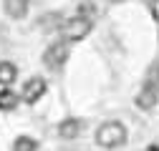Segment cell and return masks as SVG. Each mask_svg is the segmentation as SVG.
<instances>
[{
  "instance_id": "1",
  "label": "cell",
  "mask_w": 159,
  "mask_h": 151,
  "mask_svg": "<svg viewBox=\"0 0 159 151\" xmlns=\"http://www.w3.org/2000/svg\"><path fill=\"white\" fill-rule=\"evenodd\" d=\"M124 141H126V128H124V123H119V121H106L96 131V144L104 146V149H116V146H121Z\"/></svg>"
},
{
  "instance_id": "2",
  "label": "cell",
  "mask_w": 159,
  "mask_h": 151,
  "mask_svg": "<svg viewBox=\"0 0 159 151\" xmlns=\"http://www.w3.org/2000/svg\"><path fill=\"white\" fill-rule=\"evenodd\" d=\"M61 33H63V41H68V43L84 41V38L91 33V18H84V15L71 18V20H66L61 25Z\"/></svg>"
},
{
  "instance_id": "3",
  "label": "cell",
  "mask_w": 159,
  "mask_h": 151,
  "mask_svg": "<svg viewBox=\"0 0 159 151\" xmlns=\"http://www.w3.org/2000/svg\"><path fill=\"white\" fill-rule=\"evenodd\" d=\"M68 61V45L63 41H58L53 43L46 53H43V63L51 68V71H58V68H63V63Z\"/></svg>"
},
{
  "instance_id": "4",
  "label": "cell",
  "mask_w": 159,
  "mask_h": 151,
  "mask_svg": "<svg viewBox=\"0 0 159 151\" xmlns=\"http://www.w3.org/2000/svg\"><path fill=\"white\" fill-rule=\"evenodd\" d=\"M46 88H48V83L41 78V76H35V78H28L25 86H23V96H20V98H23L25 103H35L38 98H43Z\"/></svg>"
},
{
  "instance_id": "5",
  "label": "cell",
  "mask_w": 159,
  "mask_h": 151,
  "mask_svg": "<svg viewBox=\"0 0 159 151\" xmlns=\"http://www.w3.org/2000/svg\"><path fill=\"white\" fill-rule=\"evenodd\" d=\"M84 131V121L81 119H66L58 123V136L61 139H76Z\"/></svg>"
},
{
  "instance_id": "6",
  "label": "cell",
  "mask_w": 159,
  "mask_h": 151,
  "mask_svg": "<svg viewBox=\"0 0 159 151\" xmlns=\"http://www.w3.org/2000/svg\"><path fill=\"white\" fill-rule=\"evenodd\" d=\"M157 98H159V96H157V86H149V83H147V86L142 88V93L136 96V106L144 108V111H152V108L157 106Z\"/></svg>"
},
{
  "instance_id": "7",
  "label": "cell",
  "mask_w": 159,
  "mask_h": 151,
  "mask_svg": "<svg viewBox=\"0 0 159 151\" xmlns=\"http://www.w3.org/2000/svg\"><path fill=\"white\" fill-rule=\"evenodd\" d=\"M3 5L10 18H23L28 13V0H3Z\"/></svg>"
},
{
  "instance_id": "8",
  "label": "cell",
  "mask_w": 159,
  "mask_h": 151,
  "mask_svg": "<svg viewBox=\"0 0 159 151\" xmlns=\"http://www.w3.org/2000/svg\"><path fill=\"white\" fill-rule=\"evenodd\" d=\"M18 103H20V96L15 91H10V88L0 91V111H13Z\"/></svg>"
},
{
  "instance_id": "9",
  "label": "cell",
  "mask_w": 159,
  "mask_h": 151,
  "mask_svg": "<svg viewBox=\"0 0 159 151\" xmlns=\"http://www.w3.org/2000/svg\"><path fill=\"white\" fill-rule=\"evenodd\" d=\"M15 78H18V68H15L13 63L3 61V63H0V86H5V88H8Z\"/></svg>"
},
{
  "instance_id": "10",
  "label": "cell",
  "mask_w": 159,
  "mask_h": 151,
  "mask_svg": "<svg viewBox=\"0 0 159 151\" xmlns=\"http://www.w3.org/2000/svg\"><path fill=\"white\" fill-rule=\"evenodd\" d=\"M13 151H38V144H35L30 136H20V139H15Z\"/></svg>"
},
{
  "instance_id": "11",
  "label": "cell",
  "mask_w": 159,
  "mask_h": 151,
  "mask_svg": "<svg viewBox=\"0 0 159 151\" xmlns=\"http://www.w3.org/2000/svg\"><path fill=\"white\" fill-rule=\"evenodd\" d=\"M149 10H152V18L159 23V0H152V3H149Z\"/></svg>"
}]
</instances>
